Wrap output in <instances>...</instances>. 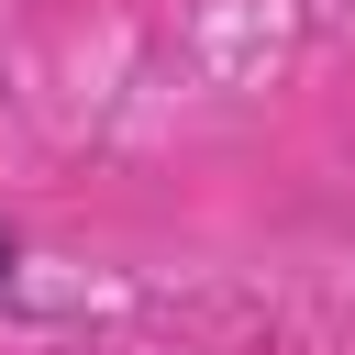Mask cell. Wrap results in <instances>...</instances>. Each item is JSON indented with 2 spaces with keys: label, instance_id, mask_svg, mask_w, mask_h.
<instances>
[{
  "label": "cell",
  "instance_id": "6da1fadb",
  "mask_svg": "<svg viewBox=\"0 0 355 355\" xmlns=\"http://www.w3.org/2000/svg\"><path fill=\"white\" fill-rule=\"evenodd\" d=\"M0 288H11V233H0Z\"/></svg>",
  "mask_w": 355,
  "mask_h": 355
}]
</instances>
